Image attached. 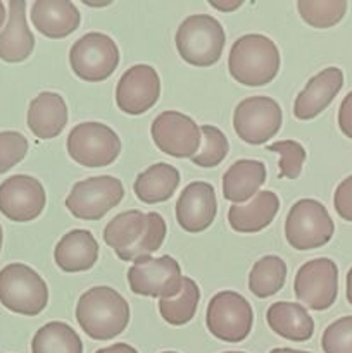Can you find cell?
I'll use <instances>...</instances> for the list:
<instances>
[{"instance_id": "obj_19", "label": "cell", "mask_w": 352, "mask_h": 353, "mask_svg": "<svg viewBox=\"0 0 352 353\" xmlns=\"http://www.w3.org/2000/svg\"><path fill=\"white\" fill-rule=\"evenodd\" d=\"M31 23L47 38H66L78 30L81 14L69 0H37L31 6Z\"/></svg>"}, {"instance_id": "obj_1", "label": "cell", "mask_w": 352, "mask_h": 353, "mask_svg": "<svg viewBox=\"0 0 352 353\" xmlns=\"http://www.w3.org/2000/svg\"><path fill=\"white\" fill-rule=\"evenodd\" d=\"M166 238V223L157 212L128 210L117 214L104 230V241L124 262H138L161 248Z\"/></svg>"}, {"instance_id": "obj_14", "label": "cell", "mask_w": 352, "mask_h": 353, "mask_svg": "<svg viewBox=\"0 0 352 353\" xmlns=\"http://www.w3.org/2000/svg\"><path fill=\"white\" fill-rule=\"evenodd\" d=\"M150 133L155 147L176 159H192L202 143L195 121L175 110L159 114L152 123Z\"/></svg>"}, {"instance_id": "obj_7", "label": "cell", "mask_w": 352, "mask_h": 353, "mask_svg": "<svg viewBox=\"0 0 352 353\" xmlns=\"http://www.w3.org/2000/svg\"><path fill=\"white\" fill-rule=\"evenodd\" d=\"M72 72L83 81H104L119 64V48L116 41L104 33H86L72 43L69 50Z\"/></svg>"}, {"instance_id": "obj_2", "label": "cell", "mask_w": 352, "mask_h": 353, "mask_svg": "<svg viewBox=\"0 0 352 353\" xmlns=\"http://www.w3.org/2000/svg\"><path fill=\"white\" fill-rule=\"evenodd\" d=\"M76 321L92 340H113L126 330L130 307L116 290L95 286L79 296L76 303Z\"/></svg>"}, {"instance_id": "obj_33", "label": "cell", "mask_w": 352, "mask_h": 353, "mask_svg": "<svg viewBox=\"0 0 352 353\" xmlns=\"http://www.w3.org/2000/svg\"><path fill=\"white\" fill-rule=\"evenodd\" d=\"M324 353H352V316L335 321L321 338Z\"/></svg>"}, {"instance_id": "obj_29", "label": "cell", "mask_w": 352, "mask_h": 353, "mask_svg": "<svg viewBox=\"0 0 352 353\" xmlns=\"http://www.w3.org/2000/svg\"><path fill=\"white\" fill-rule=\"evenodd\" d=\"M199 300L200 290L197 283L190 278H183V286L175 299L159 300V312L171 326H183L193 319Z\"/></svg>"}, {"instance_id": "obj_10", "label": "cell", "mask_w": 352, "mask_h": 353, "mask_svg": "<svg viewBox=\"0 0 352 353\" xmlns=\"http://www.w3.org/2000/svg\"><path fill=\"white\" fill-rule=\"evenodd\" d=\"M128 283L137 295L159 300L175 299L183 286L182 268L171 255L141 259L128 271Z\"/></svg>"}, {"instance_id": "obj_20", "label": "cell", "mask_w": 352, "mask_h": 353, "mask_svg": "<svg viewBox=\"0 0 352 353\" xmlns=\"http://www.w3.org/2000/svg\"><path fill=\"white\" fill-rule=\"evenodd\" d=\"M35 48V37L26 23V2L10 0L9 21L0 33V59L6 62H23Z\"/></svg>"}, {"instance_id": "obj_32", "label": "cell", "mask_w": 352, "mask_h": 353, "mask_svg": "<svg viewBox=\"0 0 352 353\" xmlns=\"http://www.w3.org/2000/svg\"><path fill=\"white\" fill-rule=\"evenodd\" d=\"M268 152L280 154V178L295 179L302 172L304 161H306V150L299 141L282 140L276 143L268 145Z\"/></svg>"}, {"instance_id": "obj_25", "label": "cell", "mask_w": 352, "mask_h": 353, "mask_svg": "<svg viewBox=\"0 0 352 353\" xmlns=\"http://www.w3.org/2000/svg\"><path fill=\"white\" fill-rule=\"evenodd\" d=\"M266 181V165L252 159L237 161L223 176V195L233 203L245 202L257 195Z\"/></svg>"}, {"instance_id": "obj_42", "label": "cell", "mask_w": 352, "mask_h": 353, "mask_svg": "<svg viewBox=\"0 0 352 353\" xmlns=\"http://www.w3.org/2000/svg\"><path fill=\"white\" fill-rule=\"evenodd\" d=\"M2 240H3V233H2V226H0V250H2Z\"/></svg>"}, {"instance_id": "obj_40", "label": "cell", "mask_w": 352, "mask_h": 353, "mask_svg": "<svg viewBox=\"0 0 352 353\" xmlns=\"http://www.w3.org/2000/svg\"><path fill=\"white\" fill-rule=\"evenodd\" d=\"M269 353H309V352H300V350H292V348H275Z\"/></svg>"}, {"instance_id": "obj_43", "label": "cell", "mask_w": 352, "mask_h": 353, "mask_svg": "<svg viewBox=\"0 0 352 353\" xmlns=\"http://www.w3.org/2000/svg\"><path fill=\"white\" fill-rule=\"evenodd\" d=\"M224 353H244V352H224Z\"/></svg>"}, {"instance_id": "obj_28", "label": "cell", "mask_w": 352, "mask_h": 353, "mask_svg": "<svg viewBox=\"0 0 352 353\" xmlns=\"http://www.w3.org/2000/svg\"><path fill=\"white\" fill-rule=\"evenodd\" d=\"M286 279V264L276 255H266L255 262L248 274V290L257 299H268L283 288Z\"/></svg>"}, {"instance_id": "obj_5", "label": "cell", "mask_w": 352, "mask_h": 353, "mask_svg": "<svg viewBox=\"0 0 352 353\" xmlns=\"http://www.w3.org/2000/svg\"><path fill=\"white\" fill-rule=\"evenodd\" d=\"M0 303L21 316H38L48 303V288L31 268L9 264L0 271Z\"/></svg>"}, {"instance_id": "obj_17", "label": "cell", "mask_w": 352, "mask_h": 353, "mask_svg": "<svg viewBox=\"0 0 352 353\" xmlns=\"http://www.w3.org/2000/svg\"><path fill=\"white\" fill-rule=\"evenodd\" d=\"M217 212L216 192L206 181L185 186L176 202V221L188 233H200L214 223Z\"/></svg>"}, {"instance_id": "obj_16", "label": "cell", "mask_w": 352, "mask_h": 353, "mask_svg": "<svg viewBox=\"0 0 352 353\" xmlns=\"http://www.w3.org/2000/svg\"><path fill=\"white\" fill-rule=\"evenodd\" d=\"M161 79L152 65L137 64L128 69L116 86V103L124 114L140 116L157 103Z\"/></svg>"}, {"instance_id": "obj_8", "label": "cell", "mask_w": 352, "mask_h": 353, "mask_svg": "<svg viewBox=\"0 0 352 353\" xmlns=\"http://www.w3.org/2000/svg\"><path fill=\"white\" fill-rule=\"evenodd\" d=\"M254 312L247 300L235 292H221L207 305L206 324L214 338L240 343L251 334Z\"/></svg>"}, {"instance_id": "obj_12", "label": "cell", "mask_w": 352, "mask_h": 353, "mask_svg": "<svg viewBox=\"0 0 352 353\" xmlns=\"http://www.w3.org/2000/svg\"><path fill=\"white\" fill-rule=\"evenodd\" d=\"M295 296L311 310H326L337 300L338 268L331 259H314L297 271Z\"/></svg>"}, {"instance_id": "obj_36", "label": "cell", "mask_w": 352, "mask_h": 353, "mask_svg": "<svg viewBox=\"0 0 352 353\" xmlns=\"http://www.w3.org/2000/svg\"><path fill=\"white\" fill-rule=\"evenodd\" d=\"M338 128L342 133L352 140V92L342 100L340 109H338Z\"/></svg>"}, {"instance_id": "obj_39", "label": "cell", "mask_w": 352, "mask_h": 353, "mask_svg": "<svg viewBox=\"0 0 352 353\" xmlns=\"http://www.w3.org/2000/svg\"><path fill=\"white\" fill-rule=\"evenodd\" d=\"M347 300H349V303L352 305V268H351V271L347 272Z\"/></svg>"}, {"instance_id": "obj_21", "label": "cell", "mask_w": 352, "mask_h": 353, "mask_svg": "<svg viewBox=\"0 0 352 353\" xmlns=\"http://www.w3.org/2000/svg\"><path fill=\"white\" fill-rule=\"evenodd\" d=\"M68 124V107L59 93L43 92L31 100L28 109V128L40 140H50Z\"/></svg>"}, {"instance_id": "obj_35", "label": "cell", "mask_w": 352, "mask_h": 353, "mask_svg": "<svg viewBox=\"0 0 352 353\" xmlns=\"http://www.w3.org/2000/svg\"><path fill=\"white\" fill-rule=\"evenodd\" d=\"M333 205L342 219L352 223V176L345 178L337 186L333 195Z\"/></svg>"}, {"instance_id": "obj_37", "label": "cell", "mask_w": 352, "mask_h": 353, "mask_svg": "<svg viewBox=\"0 0 352 353\" xmlns=\"http://www.w3.org/2000/svg\"><path fill=\"white\" fill-rule=\"evenodd\" d=\"M95 353H138V352L126 343H116V345H110V347L107 348H100V350Z\"/></svg>"}, {"instance_id": "obj_6", "label": "cell", "mask_w": 352, "mask_h": 353, "mask_svg": "<svg viewBox=\"0 0 352 353\" xmlns=\"http://www.w3.org/2000/svg\"><path fill=\"white\" fill-rule=\"evenodd\" d=\"M335 224L326 207L313 199H302L290 209L285 221L286 241L295 250H316L331 240Z\"/></svg>"}, {"instance_id": "obj_27", "label": "cell", "mask_w": 352, "mask_h": 353, "mask_svg": "<svg viewBox=\"0 0 352 353\" xmlns=\"http://www.w3.org/2000/svg\"><path fill=\"white\" fill-rule=\"evenodd\" d=\"M31 353H83V343L66 323H48L33 336Z\"/></svg>"}, {"instance_id": "obj_31", "label": "cell", "mask_w": 352, "mask_h": 353, "mask_svg": "<svg viewBox=\"0 0 352 353\" xmlns=\"http://www.w3.org/2000/svg\"><path fill=\"white\" fill-rule=\"evenodd\" d=\"M200 134H202V145L192 157L193 164L199 168H216L224 161L230 150L228 138L224 137L223 131L214 126H202Z\"/></svg>"}, {"instance_id": "obj_34", "label": "cell", "mask_w": 352, "mask_h": 353, "mask_svg": "<svg viewBox=\"0 0 352 353\" xmlns=\"http://www.w3.org/2000/svg\"><path fill=\"white\" fill-rule=\"evenodd\" d=\"M28 140L17 131L0 133V174L12 169L17 162L26 157Z\"/></svg>"}, {"instance_id": "obj_26", "label": "cell", "mask_w": 352, "mask_h": 353, "mask_svg": "<svg viewBox=\"0 0 352 353\" xmlns=\"http://www.w3.org/2000/svg\"><path fill=\"white\" fill-rule=\"evenodd\" d=\"M179 185V171L175 165L159 164L150 165L147 171L140 172L135 181V195L144 203H161L175 195Z\"/></svg>"}, {"instance_id": "obj_11", "label": "cell", "mask_w": 352, "mask_h": 353, "mask_svg": "<svg viewBox=\"0 0 352 353\" xmlns=\"http://www.w3.org/2000/svg\"><path fill=\"white\" fill-rule=\"evenodd\" d=\"M124 188L113 176L83 179L72 186L66 207L81 221H99L123 200Z\"/></svg>"}, {"instance_id": "obj_24", "label": "cell", "mask_w": 352, "mask_h": 353, "mask_svg": "<svg viewBox=\"0 0 352 353\" xmlns=\"http://www.w3.org/2000/svg\"><path fill=\"white\" fill-rule=\"evenodd\" d=\"M268 326L290 341H307L314 334V321L299 303L276 302L266 312Z\"/></svg>"}, {"instance_id": "obj_18", "label": "cell", "mask_w": 352, "mask_h": 353, "mask_svg": "<svg viewBox=\"0 0 352 353\" xmlns=\"http://www.w3.org/2000/svg\"><path fill=\"white\" fill-rule=\"evenodd\" d=\"M344 86V72L338 68H326L307 81L306 88L297 95L293 114L297 119L309 121L320 116Z\"/></svg>"}, {"instance_id": "obj_44", "label": "cell", "mask_w": 352, "mask_h": 353, "mask_svg": "<svg viewBox=\"0 0 352 353\" xmlns=\"http://www.w3.org/2000/svg\"><path fill=\"white\" fill-rule=\"evenodd\" d=\"M162 353H176V352H162Z\"/></svg>"}, {"instance_id": "obj_41", "label": "cell", "mask_w": 352, "mask_h": 353, "mask_svg": "<svg viewBox=\"0 0 352 353\" xmlns=\"http://www.w3.org/2000/svg\"><path fill=\"white\" fill-rule=\"evenodd\" d=\"M6 6H3L2 2H0V28L3 26V21H6Z\"/></svg>"}, {"instance_id": "obj_23", "label": "cell", "mask_w": 352, "mask_h": 353, "mask_svg": "<svg viewBox=\"0 0 352 353\" xmlns=\"http://www.w3.org/2000/svg\"><path fill=\"white\" fill-rule=\"evenodd\" d=\"M280 210V199L273 192H259L252 202L233 205L228 210V223L237 233H257L264 230Z\"/></svg>"}, {"instance_id": "obj_38", "label": "cell", "mask_w": 352, "mask_h": 353, "mask_svg": "<svg viewBox=\"0 0 352 353\" xmlns=\"http://www.w3.org/2000/svg\"><path fill=\"white\" fill-rule=\"evenodd\" d=\"M209 6L214 7V9H217V10H223V12H231V10H237L238 7L244 6V2L223 3V2H214V0H209Z\"/></svg>"}, {"instance_id": "obj_22", "label": "cell", "mask_w": 352, "mask_h": 353, "mask_svg": "<svg viewBox=\"0 0 352 353\" xmlns=\"http://www.w3.org/2000/svg\"><path fill=\"white\" fill-rule=\"evenodd\" d=\"M54 259L64 272L88 271L99 259V243L90 231L72 230L61 238Z\"/></svg>"}, {"instance_id": "obj_15", "label": "cell", "mask_w": 352, "mask_h": 353, "mask_svg": "<svg viewBox=\"0 0 352 353\" xmlns=\"http://www.w3.org/2000/svg\"><path fill=\"white\" fill-rule=\"evenodd\" d=\"M47 195L38 179L10 176L0 185V212L14 223H30L43 212Z\"/></svg>"}, {"instance_id": "obj_13", "label": "cell", "mask_w": 352, "mask_h": 353, "mask_svg": "<svg viewBox=\"0 0 352 353\" xmlns=\"http://www.w3.org/2000/svg\"><path fill=\"white\" fill-rule=\"evenodd\" d=\"M282 109L269 97L242 100L233 114V128L238 138L248 145H262L271 140L282 126Z\"/></svg>"}, {"instance_id": "obj_9", "label": "cell", "mask_w": 352, "mask_h": 353, "mask_svg": "<svg viewBox=\"0 0 352 353\" xmlns=\"http://www.w3.org/2000/svg\"><path fill=\"white\" fill-rule=\"evenodd\" d=\"M69 157L85 168H106L121 154V140L102 123H83L68 137Z\"/></svg>"}, {"instance_id": "obj_30", "label": "cell", "mask_w": 352, "mask_h": 353, "mask_svg": "<svg viewBox=\"0 0 352 353\" xmlns=\"http://www.w3.org/2000/svg\"><path fill=\"white\" fill-rule=\"evenodd\" d=\"M300 17L309 26L326 30L340 23L347 10L345 0H299L297 2Z\"/></svg>"}, {"instance_id": "obj_4", "label": "cell", "mask_w": 352, "mask_h": 353, "mask_svg": "<svg viewBox=\"0 0 352 353\" xmlns=\"http://www.w3.org/2000/svg\"><path fill=\"white\" fill-rule=\"evenodd\" d=\"M175 40L183 61L197 68H209L219 61L226 37L219 21L207 14H195L179 24Z\"/></svg>"}, {"instance_id": "obj_3", "label": "cell", "mask_w": 352, "mask_h": 353, "mask_svg": "<svg viewBox=\"0 0 352 353\" xmlns=\"http://www.w3.org/2000/svg\"><path fill=\"white\" fill-rule=\"evenodd\" d=\"M231 78L245 86H264L280 71V52L264 34H245L233 43L228 57Z\"/></svg>"}]
</instances>
